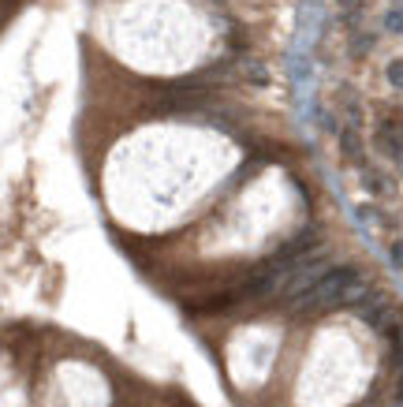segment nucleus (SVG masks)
I'll list each match as a JSON object with an SVG mask.
<instances>
[{
	"instance_id": "f257e3e1",
	"label": "nucleus",
	"mask_w": 403,
	"mask_h": 407,
	"mask_svg": "<svg viewBox=\"0 0 403 407\" xmlns=\"http://www.w3.org/2000/svg\"><path fill=\"white\" fill-rule=\"evenodd\" d=\"M359 281V273L351 265H336V269H325V276L314 284L306 295L295 299V310H325V307H336L344 299V292Z\"/></svg>"
},
{
	"instance_id": "f03ea898",
	"label": "nucleus",
	"mask_w": 403,
	"mask_h": 407,
	"mask_svg": "<svg viewBox=\"0 0 403 407\" xmlns=\"http://www.w3.org/2000/svg\"><path fill=\"white\" fill-rule=\"evenodd\" d=\"M384 26H389L392 34H396V30H403V4L396 8V12H389V15H384Z\"/></svg>"
},
{
	"instance_id": "7ed1b4c3",
	"label": "nucleus",
	"mask_w": 403,
	"mask_h": 407,
	"mask_svg": "<svg viewBox=\"0 0 403 407\" xmlns=\"http://www.w3.org/2000/svg\"><path fill=\"white\" fill-rule=\"evenodd\" d=\"M389 82H392V86H400V90H403V60H396V64L389 68Z\"/></svg>"
},
{
	"instance_id": "20e7f679",
	"label": "nucleus",
	"mask_w": 403,
	"mask_h": 407,
	"mask_svg": "<svg viewBox=\"0 0 403 407\" xmlns=\"http://www.w3.org/2000/svg\"><path fill=\"white\" fill-rule=\"evenodd\" d=\"M344 153L347 157H359V138H355V135H344Z\"/></svg>"
},
{
	"instance_id": "39448f33",
	"label": "nucleus",
	"mask_w": 403,
	"mask_h": 407,
	"mask_svg": "<svg viewBox=\"0 0 403 407\" xmlns=\"http://www.w3.org/2000/svg\"><path fill=\"white\" fill-rule=\"evenodd\" d=\"M392 262L403 265V243H392Z\"/></svg>"
},
{
	"instance_id": "423d86ee",
	"label": "nucleus",
	"mask_w": 403,
	"mask_h": 407,
	"mask_svg": "<svg viewBox=\"0 0 403 407\" xmlns=\"http://www.w3.org/2000/svg\"><path fill=\"white\" fill-rule=\"evenodd\" d=\"M396 396L403 400V370H400V377H396Z\"/></svg>"
},
{
	"instance_id": "0eeeda50",
	"label": "nucleus",
	"mask_w": 403,
	"mask_h": 407,
	"mask_svg": "<svg viewBox=\"0 0 403 407\" xmlns=\"http://www.w3.org/2000/svg\"><path fill=\"white\" fill-rule=\"evenodd\" d=\"M213 4H228V0H213Z\"/></svg>"
}]
</instances>
